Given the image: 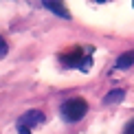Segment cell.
<instances>
[{
    "label": "cell",
    "instance_id": "1",
    "mask_svg": "<svg viewBox=\"0 0 134 134\" xmlns=\"http://www.w3.org/2000/svg\"><path fill=\"white\" fill-rule=\"evenodd\" d=\"M86 112H88V103H86V99H81V97L68 99V101H64V105H62V116L68 123L81 121L83 116H86Z\"/></svg>",
    "mask_w": 134,
    "mask_h": 134
},
{
    "label": "cell",
    "instance_id": "2",
    "mask_svg": "<svg viewBox=\"0 0 134 134\" xmlns=\"http://www.w3.org/2000/svg\"><path fill=\"white\" fill-rule=\"evenodd\" d=\"M42 4H44L48 11H51V13H55L57 18H64V20H68V18H70L68 9L64 7V0H42Z\"/></svg>",
    "mask_w": 134,
    "mask_h": 134
},
{
    "label": "cell",
    "instance_id": "3",
    "mask_svg": "<svg viewBox=\"0 0 134 134\" xmlns=\"http://www.w3.org/2000/svg\"><path fill=\"white\" fill-rule=\"evenodd\" d=\"M18 123L29 125V127H35V125L44 123V112H40V110H29V112H24V114L18 119Z\"/></svg>",
    "mask_w": 134,
    "mask_h": 134
},
{
    "label": "cell",
    "instance_id": "4",
    "mask_svg": "<svg viewBox=\"0 0 134 134\" xmlns=\"http://www.w3.org/2000/svg\"><path fill=\"white\" fill-rule=\"evenodd\" d=\"M123 99H125V90H123V88H114V90H110L103 97V103L105 105H114V103L123 101Z\"/></svg>",
    "mask_w": 134,
    "mask_h": 134
},
{
    "label": "cell",
    "instance_id": "5",
    "mask_svg": "<svg viewBox=\"0 0 134 134\" xmlns=\"http://www.w3.org/2000/svg\"><path fill=\"white\" fill-rule=\"evenodd\" d=\"M81 59H83V55H81V51H79V48H75V51H70L68 55H62V62H64L66 66H77V68H79Z\"/></svg>",
    "mask_w": 134,
    "mask_h": 134
},
{
    "label": "cell",
    "instance_id": "6",
    "mask_svg": "<svg viewBox=\"0 0 134 134\" xmlns=\"http://www.w3.org/2000/svg\"><path fill=\"white\" fill-rule=\"evenodd\" d=\"M132 64H134V51L121 53L119 57H116V68H119V70H125V68H130Z\"/></svg>",
    "mask_w": 134,
    "mask_h": 134
},
{
    "label": "cell",
    "instance_id": "7",
    "mask_svg": "<svg viewBox=\"0 0 134 134\" xmlns=\"http://www.w3.org/2000/svg\"><path fill=\"white\" fill-rule=\"evenodd\" d=\"M90 68H92V57H90V55H86V57L81 59V64H79V70L81 72H88Z\"/></svg>",
    "mask_w": 134,
    "mask_h": 134
},
{
    "label": "cell",
    "instance_id": "8",
    "mask_svg": "<svg viewBox=\"0 0 134 134\" xmlns=\"http://www.w3.org/2000/svg\"><path fill=\"white\" fill-rule=\"evenodd\" d=\"M18 134H31V127H29V125L18 123Z\"/></svg>",
    "mask_w": 134,
    "mask_h": 134
},
{
    "label": "cell",
    "instance_id": "9",
    "mask_svg": "<svg viewBox=\"0 0 134 134\" xmlns=\"http://www.w3.org/2000/svg\"><path fill=\"white\" fill-rule=\"evenodd\" d=\"M2 55H7V42L0 37V57H2Z\"/></svg>",
    "mask_w": 134,
    "mask_h": 134
},
{
    "label": "cell",
    "instance_id": "10",
    "mask_svg": "<svg viewBox=\"0 0 134 134\" xmlns=\"http://www.w3.org/2000/svg\"><path fill=\"white\" fill-rule=\"evenodd\" d=\"M125 134H134V119H132L130 123L125 125Z\"/></svg>",
    "mask_w": 134,
    "mask_h": 134
},
{
    "label": "cell",
    "instance_id": "11",
    "mask_svg": "<svg viewBox=\"0 0 134 134\" xmlns=\"http://www.w3.org/2000/svg\"><path fill=\"white\" fill-rule=\"evenodd\" d=\"M97 2H108V0H97Z\"/></svg>",
    "mask_w": 134,
    "mask_h": 134
},
{
    "label": "cell",
    "instance_id": "12",
    "mask_svg": "<svg viewBox=\"0 0 134 134\" xmlns=\"http://www.w3.org/2000/svg\"><path fill=\"white\" fill-rule=\"evenodd\" d=\"M132 4H134V2H132Z\"/></svg>",
    "mask_w": 134,
    "mask_h": 134
}]
</instances>
